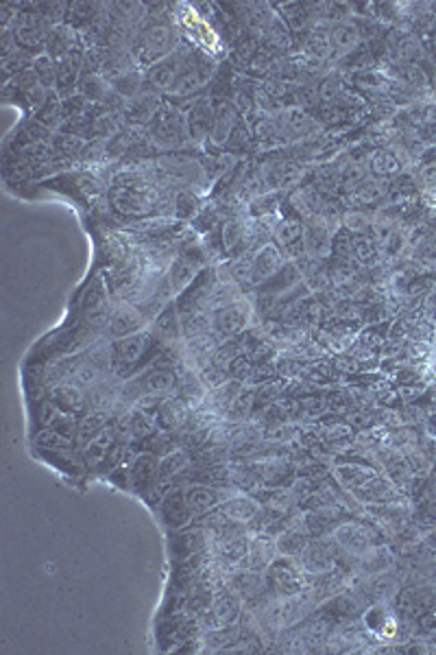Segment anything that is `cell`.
Wrapping results in <instances>:
<instances>
[{"mask_svg":"<svg viewBox=\"0 0 436 655\" xmlns=\"http://www.w3.org/2000/svg\"><path fill=\"white\" fill-rule=\"evenodd\" d=\"M329 540L336 544L338 551L344 555L367 562L384 551L382 533L373 527L371 522L364 520H344L338 522L336 527L329 531Z\"/></svg>","mask_w":436,"mask_h":655,"instance_id":"1","label":"cell"},{"mask_svg":"<svg viewBox=\"0 0 436 655\" xmlns=\"http://www.w3.org/2000/svg\"><path fill=\"white\" fill-rule=\"evenodd\" d=\"M175 24L177 29H181V33L190 39V44H195V47L199 48L203 55H207V57H218V55L225 53V44H222L221 35H218L214 31V27L201 16L199 9L192 7V4L187 3L177 4Z\"/></svg>","mask_w":436,"mask_h":655,"instance_id":"2","label":"cell"},{"mask_svg":"<svg viewBox=\"0 0 436 655\" xmlns=\"http://www.w3.org/2000/svg\"><path fill=\"white\" fill-rule=\"evenodd\" d=\"M149 135L155 143L157 149L172 151L184 147L190 143V129H187L186 114L172 108L169 103H161L153 120L149 123Z\"/></svg>","mask_w":436,"mask_h":655,"instance_id":"3","label":"cell"},{"mask_svg":"<svg viewBox=\"0 0 436 655\" xmlns=\"http://www.w3.org/2000/svg\"><path fill=\"white\" fill-rule=\"evenodd\" d=\"M266 586L268 592L277 598H292L299 597L308 590L310 577L303 572L301 563L295 557L277 555L273 559L271 566L266 568Z\"/></svg>","mask_w":436,"mask_h":655,"instance_id":"4","label":"cell"},{"mask_svg":"<svg viewBox=\"0 0 436 655\" xmlns=\"http://www.w3.org/2000/svg\"><path fill=\"white\" fill-rule=\"evenodd\" d=\"M177 47V31L175 27L166 22H153L146 27L138 38V48H135V64L149 70L161 59L175 53Z\"/></svg>","mask_w":436,"mask_h":655,"instance_id":"5","label":"cell"},{"mask_svg":"<svg viewBox=\"0 0 436 655\" xmlns=\"http://www.w3.org/2000/svg\"><path fill=\"white\" fill-rule=\"evenodd\" d=\"M155 344L157 341L151 328L123 336V339H116L111 344V370H116L118 374L135 370L146 359V354L153 350Z\"/></svg>","mask_w":436,"mask_h":655,"instance_id":"6","label":"cell"},{"mask_svg":"<svg viewBox=\"0 0 436 655\" xmlns=\"http://www.w3.org/2000/svg\"><path fill=\"white\" fill-rule=\"evenodd\" d=\"M286 269V254L277 243L268 240L249 254V284H268Z\"/></svg>","mask_w":436,"mask_h":655,"instance_id":"7","label":"cell"},{"mask_svg":"<svg viewBox=\"0 0 436 655\" xmlns=\"http://www.w3.org/2000/svg\"><path fill=\"white\" fill-rule=\"evenodd\" d=\"M253 319V309L249 301L242 300L227 304L222 309H216L210 312V326L214 335L221 339H234V336L245 332Z\"/></svg>","mask_w":436,"mask_h":655,"instance_id":"8","label":"cell"},{"mask_svg":"<svg viewBox=\"0 0 436 655\" xmlns=\"http://www.w3.org/2000/svg\"><path fill=\"white\" fill-rule=\"evenodd\" d=\"M187 53H190V48L179 47L175 53L169 55V57L161 59V62H157L155 66H151V68L146 70V83L151 85L153 92L172 94V90H175L177 83H179L181 73H184Z\"/></svg>","mask_w":436,"mask_h":655,"instance_id":"9","label":"cell"},{"mask_svg":"<svg viewBox=\"0 0 436 655\" xmlns=\"http://www.w3.org/2000/svg\"><path fill=\"white\" fill-rule=\"evenodd\" d=\"M161 522L170 528V531H184V528L195 520V513H192L190 505H187L186 498V485H170L166 490L164 498H161L160 507Z\"/></svg>","mask_w":436,"mask_h":655,"instance_id":"10","label":"cell"},{"mask_svg":"<svg viewBox=\"0 0 436 655\" xmlns=\"http://www.w3.org/2000/svg\"><path fill=\"white\" fill-rule=\"evenodd\" d=\"M332 236L329 221L321 214L308 219V223H303V256L312 260L327 258L332 254Z\"/></svg>","mask_w":436,"mask_h":655,"instance_id":"11","label":"cell"},{"mask_svg":"<svg viewBox=\"0 0 436 655\" xmlns=\"http://www.w3.org/2000/svg\"><path fill=\"white\" fill-rule=\"evenodd\" d=\"M108 326L111 339H123V336H129L134 335V332H140L144 330V328H149L151 319L138 309V306L123 300L118 306H116L114 312H111Z\"/></svg>","mask_w":436,"mask_h":655,"instance_id":"12","label":"cell"},{"mask_svg":"<svg viewBox=\"0 0 436 655\" xmlns=\"http://www.w3.org/2000/svg\"><path fill=\"white\" fill-rule=\"evenodd\" d=\"M334 542L332 546H327V542H323L321 537L317 540H310L306 548H303L301 555L297 557V562L301 563L303 572L308 577H318V574H327L336 571V555H334Z\"/></svg>","mask_w":436,"mask_h":655,"instance_id":"13","label":"cell"},{"mask_svg":"<svg viewBox=\"0 0 436 655\" xmlns=\"http://www.w3.org/2000/svg\"><path fill=\"white\" fill-rule=\"evenodd\" d=\"M201 271H203V266L196 265V262L187 260V258H184V256L177 254L175 258L170 260L169 269H166V274H164L166 286H169V293L172 300H177V297L184 295L186 291L195 284L196 278H199Z\"/></svg>","mask_w":436,"mask_h":655,"instance_id":"14","label":"cell"},{"mask_svg":"<svg viewBox=\"0 0 436 655\" xmlns=\"http://www.w3.org/2000/svg\"><path fill=\"white\" fill-rule=\"evenodd\" d=\"M218 511L230 522L238 524V527H247V524H253L257 520V516L262 513V502L256 501L249 493H230L221 502Z\"/></svg>","mask_w":436,"mask_h":655,"instance_id":"15","label":"cell"},{"mask_svg":"<svg viewBox=\"0 0 436 655\" xmlns=\"http://www.w3.org/2000/svg\"><path fill=\"white\" fill-rule=\"evenodd\" d=\"M240 125V109L236 108L231 100H221V103L214 108V123H212V131H210V140L214 147H227L234 135V131Z\"/></svg>","mask_w":436,"mask_h":655,"instance_id":"16","label":"cell"},{"mask_svg":"<svg viewBox=\"0 0 436 655\" xmlns=\"http://www.w3.org/2000/svg\"><path fill=\"white\" fill-rule=\"evenodd\" d=\"M179 385V374L170 367H155L149 374L135 385V393L131 397L138 400L142 396H155V397H169L172 391H177Z\"/></svg>","mask_w":436,"mask_h":655,"instance_id":"17","label":"cell"},{"mask_svg":"<svg viewBox=\"0 0 436 655\" xmlns=\"http://www.w3.org/2000/svg\"><path fill=\"white\" fill-rule=\"evenodd\" d=\"M151 332L160 345H179L184 341V324H181V312L177 306H166L160 315L151 321Z\"/></svg>","mask_w":436,"mask_h":655,"instance_id":"18","label":"cell"},{"mask_svg":"<svg viewBox=\"0 0 436 655\" xmlns=\"http://www.w3.org/2000/svg\"><path fill=\"white\" fill-rule=\"evenodd\" d=\"M157 475H160V458L151 455V452L135 455L129 463L131 492L138 493V496H144L157 483Z\"/></svg>","mask_w":436,"mask_h":655,"instance_id":"19","label":"cell"},{"mask_svg":"<svg viewBox=\"0 0 436 655\" xmlns=\"http://www.w3.org/2000/svg\"><path fill=\"white\" fill-rule=\"evenodd\" d=\"M230 496L227 492H222L221 487L210 485V483H192V485H186V498L187 505H190L195 518L207 516L214 509L221 507V502Z\"/></svg>","mask_w":436,"mask_h":655,"instance_id":"20","label":"cell"},{"mask_svg":"<svg viewBox=\"0 0 436 655\" xmlns=\"http://www.w3.org/2000/svg\"><path fill=\"white\" fill-rule=\"evenodd\" d=\"M210 607L214 627H230L242 618V597L230 586L218 590Z\"/></svg>","mask_w":436,"mask_h":655,"instance_id":"21","label":"cell"},{"mask_svg":"<svg viewBox=\"0 0 436 655\" xmlns=\"http://www.w3.org/2000/svg\"><path fill=\"white\" fill-rule=\"evenodd\" d=\"M301 178V166L297 162H288V160H275V162H266L265 169L260 170L262 186L268 193H277V190L291 188L295 181Z\"/></svg>","mask_w":436,"mask_h":655,"instance_id":"22","label":"cell"},{"mask_svg":"<svg viewBox=\"0 0 436 655\" xmlns=\"http://www.w3.org/2000/svg\"><path fill=\"white\" fill-rule=\"evenodd\" d=\"M190 413L192 411L187 409V405H186L184 400H181L179 396H175V397L169 396L155 409L157 428H160L161 432H177V431H181V428H186L187 420H190Z\"/></svg>","mask_w":436,"mask_h":655,"instance_id":"23","label":"cell"},{"mask_svg":"<svg viewBox=\"0 0 436 655\" xmlns=\"http://www.w3.org/2000/svg\"><path fill=\"white\" fill-rule=\"evenodd\" d=\"M190 143H205L210 140L212 123H214V105L207 99H196L186 114Z\"/></svg>","mask_w":436,"mask_h":655,"instance_id":"24","label":"cell"},{"mask_svg":"<svg viewBox=\"0 0 436 655\" xmlns=\"http://www.w3.org/2000/svg\"><path fill=\"white\" fill-rule=\"evenodd\" d=\"M50 400L70 415H85L90 409V397L74 382H59L50 389Z\"/></svg>","mask_w":436,"mask_h":655,"instance_id":"25","label":"cell"},{"mask_svg":"<svg viewBox=\"0 0 436 655\" xmlns=\"http://www.w3.org/2000/svg\"><path fill=\"white\" fill-rule=\"evenodd\" d=\"M277 555H280V551H277L275 537L266 536V533H253L249 537V553H247L245 568L256 572H266V568L271 566Z\"/></svg>","mask_w":436,"mask_h":655,"instance_id":"26","label":"cell"},{"mask_svg":"<svg viewBox=\"0 0 436 655\" xmlns=\"http://www.w3.org/2000/svg\"><path fill=\"white\" fill-rule=\"evenodd\" d=\"M118 448V428L114 426H105L99 435L94 437L92 441L85 446L83 457H85V466L90 467H103L105 461H108L111 452Z\"/></svg>","mask_w":436,"mask_h":655,"instance_id":"27","label":"cell"},{"mask_svg":"<svg viewBox=\"0 0 436 655\" xmlns=\"http://www.w3.org/2000/svg\"><path fill=\"white\" fill-rule=\"evenodd\" d=\"M81 48L79 47V35L70 24H57V27L50 29V35L47 39V50L44 53L50 55L55 62H62L64 57H68L70 53Z\"/></svg>","mask_w":436,"mask_h":655,"instance_id":"28","label":"cell"},{"mask_svg":"<svg viewBox=\"0 0 436 655\" xmlns=\"http://www.w3.org/2000/svg\"><path fill=\"white\" fill-rule=\"evenodd\" d=\"M192 467V457L186 448H172L166 455L160 457V475L157 483L170 485L177 476H181Z\"/></svg>","mask_w":436,"mask_h":655,"instance_id":"29","label":"cell"},{"mask_svg":"<svg viewBox=\"0 0 436 655\" xmlns=\"http://www.w3.org/2000/svg\"><path fill=\"white\" fill-rule=\"evenodd\" d=\"M273 243L283 249V254L292 251L295 247H303V223L295 214H283L280 223L273 230Z\"/></svg>","mask_w":436,"mask_h":655,"instance_id":"30","label":"cell"},{"mask_svg":"<svg viewBox=\"0 0 436 655\" xmlns=\"http://www.w3.org/2000/svg\"><path fill=\"white\" fill-rule=\"evenodd\" d=\"M81 66H83V53L77 48L74 53H70L68 57H64L62 62H57V90L62 97H68L74 90V85L79 82Z\"/></svg>","mask_w":436,"mask_h":655,"instance_id":"31","label":"cell"},{"mask_svg":"<svg viewBox=\"0 0 436 655\" xmlns=\"http://www.w3.org/2000/svg\"><path fill=\"white\" fill-rule=\"evenodd\" d=\"M310 537L312 536L306 528V524H292V527H288L286 531L275 537L277 551H280V555L297 559L303 553V548L310 544Z\"/></svg>","mask_w":436,"mask_h":655,"instance_id":"32","label":"cell"},{"mask_svg":"<svg viewBox=\"0 0 436 655\" xmlns=\"http://www.w3.org/2000/svg\"><path fill=\"white\" fill-rule=\"evenodd\" d=\"M201 213H203V205H201V196L196 190H192V188L175 190V195H172V219L186 223V221L196 219Z\"/></svg>","mask_w":436,"mask_h":655,"instance_id":"33","label":"cell"},{"mask_svg":"<svg viewBox=\"0 0 436 655\" xmlns=\"http://www.w3.org/2000/svg\"><path fill=\"white\" fill-rule=\"evenodd\" d=\"M334 475H336L338 483H341L344 490H349L353 493L358 487H362L369 478H373L375 475H378V470H373V467H369V466H362V463H349V466L336 467Z\"/></svg>","mask_w":436,"mask_h":655,"instance_id":"34","label":"cell"},{"mask_svg":"<svg viewBox=\"0 0 436 655\" xmlns=\"http://www.w3.org/2000/svg\"><path fill=\"white\" fill-rule=\"evenodd\" d=\"M312 120L310 116H306L301 112V109H286V112H282L280 120L275 123L277 127V135H286V138H299V135L306 134L308 129H310Z\"/></svg>","mask_w":436,"mask_h":655,"instance_id":"35","label":"cell"},{"mask_svg":"<svg viewBox=\"0 0 436 655\" xmlns=\"http://www.w3.org/2000/svg\"><path fill=\"white\" fill-rule=\"evenodd\" d=\"M369 166H371L373 175H378V178H395L397 173H402L404 164H402V158H399L395 151H388V149H379L375 151V153L371 155V160H369Z\"/></svg>","mask_w":436,"mask_h":655,"instance_id":"36","label":"cell"},{"mask_svg":"<svg viewBox=\"0 0 436 655\" xmlns=\"http://www.w3.org/2000/svg\"><path fill=\"white\" fill-rule=\"evenodd\" d=\"M329 39H332L334 53H347L358 44L360 35L358 29L349 22H336L334 27H329Z\"/></svg>","mask_w":436,"mask_h":655,"instance_id":"37","label":"cell"},{"mask_svg":"<svg viewBox=\"0 0 436 655\" xmlns=\"http://www.w3.org/2000/svg\"><path fill=\"white\" fill-rule=\"evenodd\" d=\"M33 70L38 74V82L44 85V88L55 92L57 90V62L47 53H39L38 57L33 59Z\"/></svg>","mask_w":436,"mask_h":655,"instance_id":"38","label":"cell"},{"mask_svg":"<svg viewBox=\"0 0 436 655\" xmlns=\"http://www.w3.org/2000/svg\"><path fill=\"white\" fill-rule=\"evenodd\" d=\"M35 118H38V123L44 125L47 129L59 127V125H62V120H64V100L59 99L57 92H50L48 100L42 105V109L35 114Z\"/></svg>","mask_w":436,"mask_h":655,"instance_id":"39","label":"cell"},{"mask_svg":"<svg viewBox=\"0 0 436 655\" xmlns=\"http://www.w3.org/2000/svg\"><path fill=\"white\" fill-rule=\"evenodd\" d=\"M35 446H39L42 450H57V452H70L73 448H77L70 437L55 431L53 426L42 428V431L38 432V437H35Z\"/></svg>","mask_w":436,"mask_h":655,"instance_id":"40","label":"cell"},{"mask_svg":"<svg viewBox=\"0 0 436 655\" xmlns=\"http://www.w3.org/2000/svg\"><path fill=\"white\" fill-rule=\"evenodd\" d=\"M306 53L312 59H327L334 53L332 39H329V29H312L308 35Z\"/></svg>","mask_w":436,"mask_h":655,"instance_id":"41","label":"cell"},{"mask_svg":"<svg viewBox=\"0 0 436 655\" xmlns=\"http://www.w3.org/2000/svg\"><path fill=\"white\" fill-rule=\"evenodd\" d=\"M356 256L367 265H373L379 256V247L375 243V239H362L356 243Z\"/></svg>","mask_w":436,"mask_h":655,"instance_id":"42","label":"cell"},{"mask_svg":"<svg viewBox=\"0 0 436 655\" xmlns=\"http://www.w3.org/2000/svg\"><path fill=\"white\" fill-rule=\"evenodd\" d=\"M344 225L356 231H364L369 228V219H367V214H362V213H352V214L344 216Z\"/></svg>","mask_w":436,"mask_h":655,"instance_id":"43","label":"cell"},{"mask_svg":"<svg viewBox=\"0 0 436 655\" xmlns=\"http://www.w3.org/2000/svg\"><path fill=\"white\" fill-rule=\"evenodd\" d=\"M434 339H436V328H434Z\"/></svg>","mask_w":436,"mask_h":655,"instance_id":"44","label":"cell"}]
</instances>
